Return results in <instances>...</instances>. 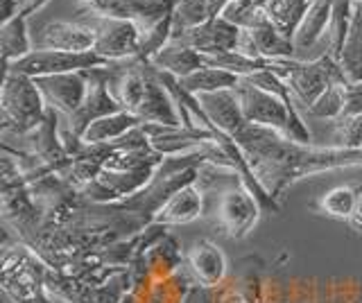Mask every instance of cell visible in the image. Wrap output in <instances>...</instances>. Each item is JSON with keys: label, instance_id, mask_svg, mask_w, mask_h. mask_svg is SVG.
I'll return each mask as SVG.
<instances>
[{"label": "cell", "instance_id": "8d00e7d4", "mask_svg": "<svg viewBox=\"0 0 362 303\" xmlns=\"http://www.w3.org/2000/svg\"><path fill=\"white\" fill-rule=\"evenodd\" d=\"M48 3H50V0H28V3H25V9H23V14L30 16V14H34V12H39V9H43Z\"/></svg>", "mask_w": 362, "mask_h": 303}, {"label": "cell", "instance_id": "4dcf8cb0", "mask_svg": "<svg viewBox=\"0 0 362 303\" xmlns=\"http://www.w3.org/2000/svg\"><path fill=\"white\" fill-rule=\"evenodd\" d=\"M344 86L346 84H333L315 100V105L308 107V114L322 120H339L344 111Z\"/></svg>", "mask_w": 362, "mask_h": 303}, {"label": "cell", "instance_id": "cb8c5ba5", "mask_svg": "<svg viewBox=\"0 0 362 303\" xmlns=\"http://www.w3.org/2000/svg\"><path fill=\"white\" fill-rule=\"evenodd\" d=\"M143 125L139 120V116L129 114V111H116V114L105 116L95 120L84 133H82V141L86 145H107V143H116L118 138H122L124 133H129L134 127Z\"/></svg>", "mask_w": 362, "mask_h": 303}, {"label": "cell", "instance_id": "30bf717a", "mask_svg": "<svg viewBox=\"0 0 362 303\" xmlns=\"http://www.w3.org/2000/svg\"><path fill=\"white\" fill-rule=\"evenodd\" d=\"M111 66V64H109ZM109 66H102V69H90L84 71L86 80H88V95L84 100L82 109L77 111L73 118H68V129H71L75 136L82 138V133L93 125L95 120L122 111V107L116 102V97L109 91Z\"/></svg>", "mask_w": 362, "mask_h": 303}, {"label": "cell", "instance_id": "7402d4cb", "mask_svg": "<svg viewBox=\"0 0 362 303\" xmlns=\"http://www.w3.org/2000/svg\"><path fill=\"white\" fill-rule=\"evenodd\" d=\"M313 3L315 0H265L263 12L269 23L292 41Z\"/></svg>", "mask_w": 362, "mask_h": 303}, {"label": "cell", "instance_id": "8992f818", "mask_svg": "<svg viewBox=\"0 0 362 303\" xmlns=\"http://www.w3.org/2000/svg\"><path fill=\"white\" fill-rule=\"evenodd\" d=\"M109 66L107 59H102L95 52H68V50H48L37 48L21 61L5 66V71L28 75L32 80L48 75H64V73H84L90 69H102Z\"/></svg>", "mask_w": 362, "mask_h": 303}, {"label": "cell", "instance_id": "3957f363", "mask_svg": "<svg viewBox=\"0 0 362 303\" xmlns=\"http://www.w3.org/2000/svg\"><path fill=\"white\" fill-rule=\"evenodd\" d=\"M45 114H48V105H45L37 82L28 75L5 71L3 91H0L3 129L16 133V136H28L41 125Z\"/></svg>", "mask_w": 362, "mask_h": 303}, {"label": "cell", "instance_id": "9a60e30c", "mask_svg": "<svg viewBox=\"0 0 362 303\" xmlns=\"http://www.w3.org/2000/svg\"><path fill=\"white\" fill-rule=\"evenodd\" d=\"M238 50L249 54L254 59H292V54L297 52L294 50V43L290 39H286L281 32L265 20L256 28H247L240 32V41H238Z\"/></svg>", "mask_w": 362, "mask_h": 303}, {"label": "cell", "instance_id": "e0dca14e", "mask_svg": "<svg viewBox=\"0 0 362 303\" xmlns=\"http://www.w3.org/2000/svg\"><path fill=\"white\" fill-rule=\"evenodd\" d=\"M195 97L199 100V107L206 114L209 122L220 133H224V136L233 138L247 125L233 88L231 91H218V93H202Z\"/></svg>", "mask_w": 362, "mask_h": 303}, {"label": "cell", "instance_id": "d6a6232c", "mask_svg": "<svg viewBox=\"0 0 362 303\" xmlns=\"http://www.w3.org/2000/svg\"><path fill=\"white\" fill-rule=\"evenodd\" d=\"M362 116V80L360 82H346L344 86V111L342 118Z\"/></svg>", "mask_w": 362, "mask_h": 303}, {"label": "cell", "instance_id": "f35d334b", "mask_svg": "<svg viewBox=\"0 0 362 303\" xmlns=\"http://www.w3.org/2000/svg\"><path fill=\"white\" fill-rule=\"evenodd\" d=\"M84 3H90V0H84Z\"/></svg>", "mask_w": 362, "mask_h": 303}, {"label": "cell", "instance_id": "603a6c76", "mask_svg": "<svg viewBox=\"0 0 362 303\" xmlns=\"http://www.w3.org/2000/svg\"><path fill=\"white\" fill-rule=\"evenodd\" d=\"M333 5H335V0H315L308 9V14L303 16L297 35L292 39L294 50L297 52L310 50L317 41L326 37V30H328V23H331V14H333Z\"/></svg>", "mask_w": 362, "mask_h": 303}, {"label": "cell", "instance_id": "ffe728a7", "mask_svg": "<svg viewBox=\"0 0 362 303\" xmlns=\"http://www.w3.org/2000/svg\"><path fill=\"white\" fill-rule=\"evenodd\" d=\"M204 208V199H202V190L197 184L181 188L179 193H175L165 204L158 208L154 215V224H161V227H179V224H188L192 220H197L202 215Z\"/></svg>", "mask_w": 362, "mask_h": 303}, {"label": "cell", "instance_id": "836d02e7", "mask_svg": "<svg viewBox=\"0 0 362 303\" xmlns=\"http://www.w3.org/2000/svg\"><path fill=\"white\" fill-rule=\"evenodd\" d=\"M181 303H218V287H206L202 283H192Z\"/></svg>", "mask_w": 362, "mask_h": 303}, {"label": "cell", "instance_id": "5bb4252c", "mask_svg": "<svg viewBox=\"0 0 362 303\" xmlns=\"http://www.w3.org/2000/svg\"><path fill=\"white\" fill-rule=\"evenodd\" d=\"M30 145V154L37 156V159L48 165L52 172L59 174L64 167L71 163V156H68L64 143H62V133H59V114L54 109L48 107V114H45L41 125L30 131L25 136Z\"/></svg>", "mask_w": 362, "mask_h": 303}, {"label": "cell", "instance_id": "4fadbf2b", "mask_svg": "<svg viewBox=\"0 0 362 303\" xmlns=\"http://www.w3.org/2000/svg\"><path fill=\"white\" fill-rule=\"evenodd\" d=\"M136 116L143 125H158V127H184V120L177 109V102L170 95L168 88L156 77L154 69L147 64V82L145 95L141 100Z\"/></svg>", "mask_w": 362, "mask_h": 303}, {"label": "cell", "instance_id": "74e56055", "mask_svg": "<svg viewBox=\"0 0 362 303\" xmlns=\"http://www.w3.org/2000/svg\"><path fill=\"white\" fill-rule=\"evenodd\" d=\"M122 303H141V301H139V297L134 295V292H129V295L122 299Z\"/></svg>", "mask_w": 362, "mask_h": 303}, {"label": "cell", "instance_id": "83f0119b", "mask_svg": "<svg viewBox=\"0 0 362 303\" xmlns=\"http://www.w3.org/2000/svg\"><path fill=\"white\" fill-rule=\"evenodd\" d=\"M190 285L192 283L184 274L175 272L165 278L154 280L150 285H145L143 290L134 292V295L139 297L141 303H181Z\"/></svg>", "mask_w": 362, "mask_h": 303}, {"label": "cell", "instance_id": "ba28073f", "mask_svg": "<svg viewBox=\"0 0 362 303\" xmlns=\"http://www.w3.org/2000/svg\"><path fill=\"white\" fill-rule=\"evenodd\" d=\"M95 46L93 52L109 64L132 61L141 50V30L129 20L95 16Z\"/></svg>", "mask_w": 362, "mask_h": 303}, {"label": "cell", "instance_id": "d590c367", "mask_svg": "<svg viewBox=\"0 0 362 303\" xmlns=\"http://www.w3.org/2000/svg\"><path fill=\"white\" fill-rule=\"evenodd\" d=\"M218 303H254V301L249 299L240 287H235V283H233L231 287L218 292Z\"/></svg>", "mask_w": 362, "mask_h": 303}, {"label": "cell", "instance_id": "277c9868", "mask_svg": "<svg viewBox=\"0 0 362 303\" xmlns=\"http://www.w3.org/2000/svg\"><path fill=\"white\" fill-rule=\"evenodd\" d=\"M269 71L276 73L283 82L290 86L294 100L308 109L315 105L328 86L333 84H346V75L335 59L328 54H322L313 61H299V59H274L269 64Z\"/></svg>", "mask_w": 362, "mask_h": 303}, {"label": "cell", "instance_id": "7a4b0ae2", "mask_svg": "<svg viewBox=\"0 0 362 303\" xmlns=\"http://www.w3.org/2000/svg\"><path fill=\"white\" fill-rule=\"evenodd\" d=\"M233 91L238 95L243 116L249 125L274 129L292 141L310 145V131L305 127V122L301 120V116L297 114V107L294 105L286 102L283 97H276L263 91V88L247 84L245 80L238 82Z\"/></svg>", "mask_w": 362, "mask_h": 303}, {"label": "cell", "instance_id": "d4e9b609", "mask_svg": "<svg viewBox=\"0 0 362 303\" xmlns=\"http://www.w3.org/2000/svg\"><path fill=\"white\" fill-rule=\"evenodd\" d=\"M351 20H354V0H335L331 23H328L326 30V54L337 64L342 61L351 35Z\"/></svg>", "mask_w": 362, "mask_h": 303}, {"label": "cell", "instance_id": "ac0fdd59", "mask_svg": "<svg viewBox=\"0 0 362 303\" xmlns=\"http://www.w3.org/2000/svg\"><path fill=\"white\" fill-rule=\"evenodd\" d=\"M317 210L328 218L344 220L349 227L362 233V186L344 184L335 186L317 199Z\"/></svg>", "mask_w": 362, "mask_h": 303}, {"label": "cell", "instance_id": "f546056e", "mask_svg": "<svg viewBox=\"0 0 362 303\" xmlns=\"http://www.w3.org/2000/svg\"><path fill=\"white\" fill-rule=\"evenodd\" d=\"M173 32H175L173 16H168V18L161 20V23H156L154 28L141 32V50H139V57H136V61L150 64L154 54L173 41Z\"/></svg>", "mask_w": 362, "mask_h": 303}, {"label": "cell", "instance_id": "2e32d148", "mask_svg": "<svg viewBox=\"0 0 362 303\" xmlns=\"http://www.w3.org/2000/svg\"><path fill=\"white\" fill-rule=\"evenodd\" d=\"M95 28L90 23L73 20H50L39 32V48L68 50V52H93Z\"/></svg>", "mask_w": 362, "mask_h": 303}, {"label": "cell", "instance_id": "8fae6325", "mask_svg": "<svg viewBox=\"0 0 362 303\" xmlns=\"http://www.w3.org/2000/svg\"><path fill=\"white\" fill-rule=\"evenodd\" d=\"M240 32L243 28L229 23V20L220 16L204 25L177 32V35H173V41H179V43H184V46L197 50L202 57H213V54L238 50Z\"/></svg>", "mask_w": 362, "mask_h": 303}, {"label": "cell", "instance_id": "44dd1931", "mask_svg": "<svg viewBox=\"0 0 362 303\" xmlns=\"http://www.w3.org/2000/svg\"><path fill=\"white\" fill-rule=\"evenodd\" d=\"M150 66H154L156 71H163L168 75H175L177 80H184L186 75L202 69L204 57L197 50L184 46V43L170 41L165 48H161L154 54Z\"/></svg>", "mask_w": 362, "mask_h": 303}, {"label": "cell", "instance_id": "d6986e66", "mask_svg": "<svg viewBox=\"0 0 362 303\" xmlns=\"http://www.w3.org/2000/svg\"><path fill=\"white\" fill-rule=\"evenodd\" d=\"M186 263L197 283L206 287H220L226 276V256L218 244L202 238L190 246L186 254Z\"/></svg>", "mask_w": 362, "mask_h": 303}, {"label": "cell", "instance_id": "5b68a950", "mask_svg": "<svg viewBox=\"0 0 362 303\" xmlns=\"http://www.w3.org/2000/svg\"><path fill=\"white\" fill-rule=\"evenodd\" d=\"M3 278L5 295L14 303H50L45 297V278H48V265L34 254L28 244L5 246L3 254Z\"/></svg>", "mask_w": 362, "mask_h": 303}, {"label": "cell", "instance_id": "7c38bea8", "mask_svg": "<svg viewBox=\"0 0 362 303\" xmlns=\"http://www.w3.org/2000/svg\"><path fill=\"white\" fill-rule=\"evenodd\" d=\"M37 86L45 100V105L54 109L57 114L73 118L82 109L88 95V80L84 73H64V75H48L37 77Z\"/></svg>", "mask_w": 362, "mask_h": 303}, {"label": "cell", "instance_id": "6da1fadb", "mask_svg": "<svg viewBox=\"0 0 362 303\" xmlns=\"http://www.w3.org/2000/svg\"><path fill=\"white\" fill-rule=\"evenodd\" d=\"M233 143L243 150L258 184L267 190L272 199H279L283 190L303 177L342 170V167H362V150L310 148L274 129L249 122L235 133Z\"/></svg>", "mask_w": 362, "mask_h": 303}, {"label": "cell", "instance_id": "1f68e13d", "mask_svg": "<svg viewBox=\"0 0 362 303\" xmlns=\"http://www.w3.org/2000/svg\"><path fill=\"white\" fill-rule=\"evenodd\" d=\"M333 141H335V148L362 150V116L335 120Z\"/></svg>", "mask_w": 362, "mask_h": 303}, {"label": "cell", "instance_id": "ab89813d", "mask_svg": "<svg viewBox=\"0 0 362 303\" xmlns=\"http://www.w3.org/2000/svg\"><path fill=\"white\" fill-rule=\"evenodd\" d=\"M354 3H358V0H354Z\"/></svg>", "mask_w": 362, "mask_h": 303}, {"label": "cell", "instance_id": "484cf974", "mask_svg": "<svg viewBox=\"0 0 362 303\" xmlns=\"http://www.w3.org/2000/svg\"><path fill=\"white\" fill-rule=\"evenodd\" d=\"M0 50H3L5 66L21 61L32 52V41L28 35V16L18 14L16 18L0 25Z\"/></svg>", "mask_w": 362, "mask_h": 303}, {"label": "cell", "instance_id": "4316f807", "mask_svg": "<svg viewBox=\"0 0 362 303\" xmlns=\"http://www.w3.org/2000/svg\"><path fill=\"white\" fill-rule=\"evenodd\" d=\"M240 77H235L226 71L213 69V66L204 64L199 71L186 75L184 80H179L181 88L188 91L190 95H202V93H218V91H231L238 86Z\"/></svg>", "mask_w": 362, "mask_h": 303}, {"label": "cell", "instance_id": "f1b7e54d", "mask_svg": "<svg viewBox=\"0 0 362 303\" xmlns=\"http://www.w3.org/2000/svg\"><path fill=\"white\" fill-rule=\"evenodd\" d=\"M342 71L349 82L362 80V0L354 3V20H351V35L342 54Z\"/></svg>", "mask_w": 362, "mask_h": 303}, {"label": "cell", "instance_id": "e575fe53", "mask_svg": "<svg viewBox=\"0 0 362 303\" xmlns=\"http://www.w3.org/2000/svg\"><path fill=\"white\" fill-rule=\"evenodd\" d=\"M25 9V0H0V25L16 18Z\"/></svg>", "mask_w": 362, "mask_h": 303}, {"label": "cell", "instance_id": "52a82bcc", "mask_svg": "<svg viewBox=\"0 0 362 303\" xmlns=\"http://www.w3.org/2000/svg\"><path fill=\"white\" fill-rule=\"evenodd\" d=\"M84 7L93 16L129 20L145 32L161 23L163 18L173 16L177 0H90L84 3Z\"/></svg>", "mask_w": 362, "mask_h": 303}, {"label": "cell", "instance_id": "9c48e42d", "mask_svg": "<svg viewBox=\"0 0 362 303\" xmlns=\"http://www.w3.org/2000/svg\"><path fill=\"white\" fill-rule=\"evenodd\" d=\"M258 199L249 193L245 186H238L233 190H224L215 204V222L233 240H240L254 229L260 215Z\"/></svg>", "mask_w": 362, "mask_h": 303}]
</instances>
